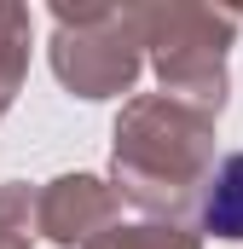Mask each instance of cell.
I'll list each match as a JSON object with an SVG mask.
<instances>
[{"label": "cell", "instance_id": "1", "mask_svg": "<svg viewBox=\"0 0 243 249\" xmlns=\"http://www.w3.org/2000/svg\"><path fill=\"white\" fill-rule=\"evenodd\" d=\"M197 220H203V232H214V238H232V244H243V151L220 157V162H214V174L203 180V203H197Z\"/></svg>", "mask_w": 243, "mask_h": 249}]
</instances>
